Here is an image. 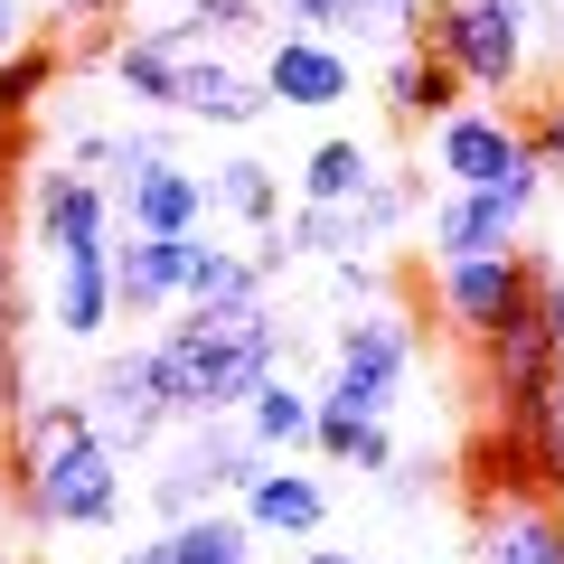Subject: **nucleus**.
<instances>
[{"label":"nucleus","mask_w":564,"mask_h":564,"mask_svg":"<svg viewBox=\"0 0 564 564\" xmlns=\"http://www.w3.org/2000/svg\"><path fill=\"white\" fill-rule=\"evenodd\" d=\"M141 348H151V377H161L170 414L198 423V414H245V395L292 358V329L273 321V302H254V311H180L161 339H141Z\"/></svg>","instance_id":"1"},{"label":"nucleus","mask_w":564,"mask_h":564,"mask_svg":"<svg viewBox=\"0 0 564 564\" xmlns=\"http://www.w3.org/2000/svg\"><path fill=\"white\" fill-rule=\"evenodd\" d=\"M20 508L47 536L122 527V452L95 433L85 404H20Z\"/></svg>","instance_id":"2"},{"label":"nucleus","mask_w":564,"mask_h":564,"mask_svg":"<svg viewBox=\"0 0 564 564\" xmlns=\"http://www.w3.org/2000/svg\"><path fill=\"white\" fill-rule=\"evenodd\" d=\"M423 339L414 321H404L395 302H367L339 321V339H329V377L311 386L321 395V414H358V423H395V386L414 377Z\"/></svg>","instance_id":"3"},{"label":"nucleus","mask_w":564,"mask_h":564,"mask_svg":"<svg viewBox=\"0 0 564 564\" xmlns=\"http://www.w3.org/2000/svg\"><path fill=\"white\" fill-rule=\"evenodd\" d=\"M423 47L470 85V95H518L536 66L527 0H423Z\"/></svg>","instance_id":"4"},{"label":"nucleus","mask_w":564,"mask_h":564,"mask_svg":"<svg viewBox=\"0 0 564 564\" xmlns=\"http://www.w3.org/2000/svg\"><path fill=\"white\" fill-rule=\"evenodd\" d=\"M536 188H545V161L508 170V180H489V188H443V198H423V254L433 263L518 254L527 217H536Z\"/></svg>","instance_id":"5"},{"label":"nucleus","mask_w":564,"mask_h":564,"mask_svg":"<svg viewBox=\"0 0 564 564\" xmlns=\"http://www.w3.org/2000/svg\"><path fill=\"white\" fill-rule=\"evenodd\" d=\"M254 470H263V452H254V433H245V414H198V423H180V443L151 470V508H161V518L217 508V499H236Z\"/></svg>","instance_id":"6"},{"label":"nucleus","mask_w":564,"mask_h":564,"mask_svg":"<svg viewBox=\"0 0 564 564\" xmlns=\"http://www.w3.org/2000/svg\"><path fill=\"white\" fill-rule=\"evenodd\" d=\"M433 311H443L452 339L489 348L508 321L536 311V263L527 254H462V263H433Z\"/></svg>","instance_id":"7"},{"label":"nucleus","mask_w":564,"mask_h":564,"mask_svg":"<svg viewBox=\"0 0 564 564\" xmlns=\"http://www.w3.org/2000/svg\"><path fill=\"white\" fill-rule=\"evenodd\" d=\"M470 564H564V499L555 489H480L470 499Z\"/></svg>","instance_id":"8"},{"label":"nucleus","mask_w":564,"mask_h":564,"mask_svg":"<svg viewBox=\"0 0 564 564\" xmlns=\"http://www.w3.org/2000/svg\"><path fill=\"white\" fill-rule=\"evenodd\" d=\"M29 245H39L47 263L113 245V188H104L95 170H76V161H47L39 180H29Z\"/></svg>","instance_id":"9"},{"label":"nucleus","mask_w":564,"mask_h":564,"mask_svg":"<svg viewBox=\"0 0 564 564\" xmlns=\"http://www.w3.org/2000/svg\"><path fill=\"white\" fill-rule=\"evenodd\" d=\"M423 161L443 170V188H489L508 180V170H527L536 151H527V122H508V104H452L443 122H433V151Z\"/></svg>","instance_id":"10"},{"label":"nucleus","mask_w":564,"mask_h":564,"mask_svg":"<svg viewBox=\"0 0 564 564\" xmlns=\"http://www.w3.org/2000/svg\"><path fill=\"white\" fill-rule=\"evenodd\" d=\"M85 414H95V433L122 452V462H141V452H161V433L180 414H170L161 377H151V348H122V358L95 367V386H85Z\"/></svg>","instance_id":"11"},{"label":"nucleus","mask_w":564,"mask_h":564,"mask_svg":"<svg viewBox=\"0 0 564 564\" xmlns=\"http://www.w3.org/2000/svg\"><path fill=\"white\" fill-rule=\"evenodd\" d=\"M263 95L282 104V113H339L348 95H358V57H348L339 39H302V29H273V47H263Z\"/></svg>","instance_id":"12"},{"label":"nucleus","mask_w":564,"mask_h":564,"mask_svg":"<svg viewBox=\"0 0 564 564\" xmlns=\"http://www.w3.org/2000/svg\"><path fill=\"white\" fill-rule=\"evenodd\" d=\"M198 47L207 39L188 29V10H180V20H141L132 39H113V57H104V66H113V95L141 104V113H180V66L198 57Z\"/></svg>","instance_id":"13"},{"label":"nucleus","mask_w":564,"mask_h":564,"mask_svg":"<svg viewBox=\"0 0 564 564\" xmlns=\"http://www.w3.org/2000/svg\"><path fill=\"white\" fill-rule=\"evenodd\" d=\"M207 236V226H198ZM198 236H132V226H113V311L122 321H170L188 292V245Z\"/></svg>","instance_id":"14"},{"label":"nucleus","mask_w":564,"mask_h":564,"mask_svg":"<svg viewBox=\"0 0 564 564\" xmlns=\"http://www.w3.org/2000/svg\"><path fill=\"white\" fill-rule=\"evenodd\" d=\"M555 386H564V367H555V348H545L536 311H527V321H508L499 339H489V395H499L508 433H527V423L555 404Z\"/></svg>","instance_id":"15"},{"label":"nucleus","mask_w":564,"mask_h":564,"mask_svg":"<svg viewBox=\"0 0 564 564\" xmlns=\"http://www.w3.org/2000/svg\"><path fill=\"white\" fill-rule=\"evenodd\" d=\"M180 113L207 122V132H254V122L273 113V95H263V76H245L226 47H198V57L180 66Z\"/></svg>","instance_id":"16"},{"label":"nucleus","mask_w":564,"mask_h":564,"mask_svg":"<svg viewBox=\"0 0 564 564\" xmlns=\"http://www.w3.org/2000/svg\"><path fill=\"white\" fill-rule=\"evenodd\" d=\"M236 508H245L254 536H292V545H311L329 527V489L311 480V470H292V462H263L254 480L236 489Z\"/></svg>","instance_id":"17"},{"label":"nucleus","mask_w":564,"mask_h":564,"mask_svg":"<svg viewBox=\"0 0 564 564\" xmlns=\"http://www.w3.org/2000/svg\"><path fill=\"white\" fill-rule=\"evenodd\" d=\"M113 321H122L113 311V245L47 263V329H57V339H104Z\"/></svg>","instance_id":"18"},{"label":"nucleus","mask_w":564,"mask_h":564,"mask_svg":"<svg viewBox=\"0 0 564 564\" xmlns=\"http://www.w3.org/2000/svg\"><path fill=\"white\" fill-rule=\"evenodd\" d=\"M452 104H470V85L452 76V66L433 57L423 39L386 47V113H395V122H414V132H433V122H443Z\"/></svg>","instance_id":"19"},{"label":"nucleus","mask_w":564,"mask_h":564,"mask_svg":"<svg viewBox=\"0 0 564 564\" xmlns=\"http://www.w3.org/2000/svg\"><path fill=\"white\" fill-rule=\"evenodd\" d=\"M254 302H273V273H263L254 254H236V245H188V292H180V311H254Z\"/></svg>","instance_id":"20"},{"label":"nucleus","mask_w":564,"mask_h":564,"mask_svg":"<svg viewBox=\"0 0 564 564\" xmlns=\"http://www.w3.org/2000/svg\"><path fill=\"white\" fill-rule=\"evenodd\" d=\"M311 423H321V395H311V386H292L282 367L254 386V395H245V433H254L263 462H292V452H311Z\"/></svg>","instance_id":"21"},{"label":"nucleus","mask_w":564,"mask_h":564,"mask_svg":"<svg viewBox=\"0 0 564 564\" xmlns=\"http://www.w3.org/2000/svg\"><path fill=\"white\" fill-rule=\"evenodd\" d=\"M254 527H245V508H188V518H170L161 527V555L170 564H254Z\"/></svg>","instance_id":"22"},{"label":"nucleus","mask_w":564,"mask_h":564,"mask_svg":"<svg viewBox=\"0 0 564 564\" xmlns=\"http://www.w3.org/2000/svg\"><path fill=\"white\" fill-rule=\"evenodd\" d=\"M377 151H367L358 132H329V141H311V161L292 170V188H302V198H321V207H348V198H367V188H377Z\"/></svg>","instance_id":"23"},{"label":"nucleus","mask_w":564,"mask_h":564,"mask_svg":"<svg viewBox=\"0 0 564 564\" xmlns=\"http://www.w3.org/2000/svg\"><path fill=\"white\" fill-rule=\"evenodd\" d=\"M207 198H217V217H236V226H282V170L273 161H254V151H226L217 170H207Z\"/></svg>","instance_id":"24"},{"label":"nucleus","mask_w":564,"mask_h":564,"mask_svg":"<svg viewBox=\"0 0 564 564\" xmlns=\"http://www.w3.org/2000/svg\"><path fill=\"white\" fill-rule=\"evenodd\" d=\"M57 66H66V57H57V47H39V39L0 57V132H20V122L57 95Z\"/></svg>","instance_id":"25"},{"label":"nucleus","mask_w":564,"mask_h":564,"mask_svg":"<svg viewBox=\"0 0 564 564\" xmlns=\"http://www.w3.org/2000/svg\"><path fill=\"white\" fill-rule=\"evenodd\" d=\"M282 245H292V254H367V236H358V198L348 207H321V198H302L292 207V217H282Z\"/></svg>","instance_id":"26"},{"label":"nucleus","mask_w":564,"mask_h":564,"mask_svg":"<svg viewBox=\"0 0 564 564\" xmlns=\"http://www.w3.org/2000/svg\"><path fill=\"white\" fill-rule=\"evenodd\" d=\"M414 207H423V188L404 180V170H377V188H367V198H358V236H367V254H377V245L395 236V226L414 217Z\"/></svg>","instance_id":"27"},{"label":"nucleus","mask_w":564,"mask_h":564,"mask_svg":"<svg viewBox=\"0 0 564 564\" xmlns=\"http://www.w3.org/2000/svg\"><path fill=\"white\" fill-rule=\"evenodd\" d=\"M188 29H198L207 47H245V39L273 29V10H263V0H188Z\"/></svg>","instance_id":"28"},{"label":"nucleus","mask_w":564,"mask_h":564,"mask_svg":"<svg viewBox=\"0 0 564 564\" xmlns=\"http://www.w3.org/2000/svg\"><path fill=\"white\" fill-rule=\"evenodd\" d=\"M527 151L545 161V180H564V85L536 104V113H527Z\"/></svg>","instance_id":"29"},{"label":"nucleus","mask_w":564,"mask_h":564,"mask_svg":"<svg viewBox=\"0 0 564 564\" xmlns=\"http://www.w3.org/2000/svg\"><path fill=\"white\" fill-rule=\"evenodd\" d=\"M273 10V29H302V39H339L348 0H263Z\"/></svg>","instance_id":"30"},{"label":"nucleus","mask_w":564,"mask_h":564,"mask_svg":"<svg viewBox=\"0 0 564 564\" xmlns=\"http://www.w3.org/2000/svg\"><path fill=\"white\" fill-rule=\"evenodd\" d=\"M329 292H339V302H386V273H377V254H329Z\"/></svg>","instance_id":"31"},{"label":"nucleus","mask_w":564,"mask_h":564,"mask_svg":"<svg viewBox=\"0 0 564 564\" xmlns=\"http://www.w3.org/2000/svg\"><path fill=\"white\" fill-rule=\"evenodd\" d=\"M536 329H545V348L564 367V263H536Z\"/></svg>","instance_id":"32"},{"label":"nucleus","mask_w":564,"mask_h":564,"mask_svg":"<svg viewBox=\"0 0 564 564\" xmlns=\"http://www.w3.org/2000/svg\"><path fill=\"white\" fill-rule=\"evenodd\" d=\"M66 161H76V170H95V180H104V170H113V132H95V122H85V132L66 141Z\"/></svg>","instance_id":"33"},{"label":"nucleus","mask_w":564,"mask_h":564,"mask_svg":"<svg viewBox=\"0 0 564 564\" xmlns=\"http://www.w3.org/2000/svg\"><path fill=\"white\" fill-rule=\"evenodd\" d=\"M386 489H395V499H404V508H414V499H423V489H433V462H395V470H386Z\"/></svg>","instance_id":"34"},{"label":"nucleus","mask_w":564,"mask_h":564,"mask_svg":"<svg viewBox=\"0 0 564 564\" xmlns=\"http://www.w3.org/2000/svg\"><path fill=\"white\" fill-rule=\"evenodd\" d=\"M10 47H29V0H0V57Z\"/></svg>","instance_id":"35"},{"label":"nucleus","mask_w":564,"mask_h":564,"mask_svg":"<svg viewBox=\"0 0 564 564\" xmlns=\"http://www.w3.org/2000/svg\"><path fill=\"white\" fill-rule=\"evenodd\" d=\"M292 564H367V555H358V545H302Z\"/></svg>","instance_id":"36"},{"label":"nucleus","mask_w":564,"mask_h":564,"mask_svg":"<svg viewBox=\"0 0 564 564\" xmlns=\"http://www.w3.org/2000/svg\"><path fill=\"white\" fill-rule=\"evenodd\" d=\"M122 564H170V555H161V536H141V545H122Z\"/></svg>","instance_id":"37"},{"label":"nucleus","mask_w":564,"mask_h":564,"mask_svg":"<svg viewBox=\"0 0 564 564\" xmlns=\"http://www.w3.org/2000/svg\"><path fill=\"white\" fill-rule=\"evenodd\" d=\"M0 518H10V470H0Z\"/></svg>","instance_id":"38"},{"label":"nucleus","mask_w":564,"mask_h":564,"mask_svg":"<svg viewBox=\"0 0 564 564\" xmlns=\"http://www.w3.org/2000/svg\"><path fill=\"white\" fill-rule=\"evenodd\" d=\"M39 10H57V0H29V20H39Z\"/></svg>","instance_id":"39"},{"label":"nucleus","mask_w":564,"mask_h":564,"mask_svg":"<svg viewBox=\"0 0 564 564\" xmlns=\"http://www.w3.org/2000/svg\"><path fill=\"white\" fill-rule=\"evenodd\" d=\"M0 564H10V545H0Z\"/></svg>","instance_id":"40"}]
</instances>
